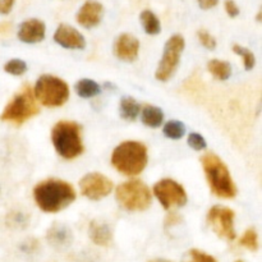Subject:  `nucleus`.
Segmentation results:
<instances>
[{"label": "nucleus", "instance_id": "obj_1", "mask_svg": "<svg viewBox=\"0 0 262 262\" xmlns=\"http://www.w3.org/2000/svg\"><path fill=\"white\" fill-rule=\"evenodd\" d=\"M33 200L43 212L55 214L73 204L76 191L66 181L46 179L33 188Z\"/></svg>", "mask_w": 262, "mask_h": 262}, {"label": "nucleus", "instance_id": "obj_2", "mask_svg": "<svg viewBox=\"0 0 262 262\" xmlns=\"http://www.w3.org/2000/svg\"><path fill=\"white\" fill-rule=\"evenodd\" d=\"M201 163L212 193L219 199H233L237 194V188L224 161L214 152H206L201 158Z\"/></svg>", "mask_w": 262, "mask_h": 262}, {"label": "nucleus", "instance_id": "obj_3", "mask_svg": "<svg viewBox=\"0 0 262 262\" xmlns=\"http://www.w3.org/2000/svg\"><path fill=\"white\" fill-rule=\"evenodd\" d=\"M147 148L138 141H125L113 151L112 164L127 177L138 176L147 165Z\"/></svg>", "mask_w": 262, "mask_h": 262}, {"label": "nucleus", "instance_id": "obj_4", "mask_svg": "<svg viewBox=\"0 0 262 262\" xmlns=\"http://www.w3.org/2000/svg\"><path fill=\"white\" fill-rule=\"evenodd\" d=\"M51 141L56 152L66 160H73L83 152L81 127L76 122L60 120L51 130Z\"/></svg>", "mask_w": 262, "mask_h": 262}, {"label": "nucleus", "instance_id": "obj_5", "mask_svg": "<svg viewBox=\"0 0 262 262\" xmlns=\"http://www.w3.org/2000/svg\"><path fill=\"white\" fill-rule=\"evenodd\" d=\"M38 112L40 110H38L32 89L30 86H25L8 102V105L4 107L2 115H0V120L20 125L35 115H37Z\"/></svg>", "mask_w": 262, "mask_h": 262}, {"label": "nucleus", "instance_id": "obj_6", "mask_svg": "<svg viewBox=\"0 0 262 262\" xmlns=\"http://www.w3.org/2000/svg\"><path fill=\"white\" fill-rule=\"evenodd\" d=\"M36 99L48 107H58L69 99V86L66 81L55 76L45 74L37 79L32 90Z\"/></svg>", "mask_w": 262, "mask_h": 262}, {"label": "nucleus", "instance_id": "obj_7", "mask_svg": "<svg viewBox=\"0 0 262 262\" xmlns=\"http://www.w3.org/2000/svg\"><path fill=\"white\" fill-rule=\"evenodd\" d=\"M120 206L127 211H145L151 205V191L143 182L133 179L120 184L115 191Z\"/></svg>", "mask_w": 262, "mask_h": 262}, {"label": "nucleus", "instance_id": "obj_8", "mask_svg": "<svg viewBox=\"0 0 262 262\" xmlns=\"http://www.w3.org/2000/svg\"><path fill=\"white\" fill-rule=\"evenodd\" d=\"M184 49V38L181 35H174L166 41L165 48H164L163 58L159 63L156 69L155 77L156 79L161 82H166L173 77L177 68L181 61L182 53Z\"/></svg>", "mask_w": 262, "mask_h": 262}, {"label": "nucleus", "instance_id": "obj_9", "mask_svg": "<svg viewBox=\"0 0 262 262\" xmlns=\"http://www.w3.org/2000/svg\"><path fill=\"white\" fill-rule=\"evenodd\" d=\"M154 194L165 210L182 207L187 202V193L183 187L173 179H161L154 186Z\"/></svg>", "mask_w": 262, "mask_h": 262}, {"label": "nucleus", "instance_id": "obj_10", "mask_svg": "<svg viewBox=\"0 0 262 262\" xmlns=\"http://www.w3.org/2000/svg\"><path fill=\"white\" fill-rule=\"evenodd\" d=\"M207 222L220 238L233 241L235 238L234 230V211L227 206L211 207L207 212Z\"/></svg>", "mask_w": 262, "mask_h": 262}, {"label": "nucleus", "instance_id": "obj_11", "mask_svg": "<svg viewBox=\"0 0 262 262\" xmlns=\"http://www.w3.org/2000/svg\"><path fill=\"white\" fill-rule=\"evenodd\" d=\"M79 189L86 199L99 201L112 193L113 182L101 173H90L79 181Z\"/></svg>", "mask_w": 262, "mask_h": 262}, {"label": "nucleus", "instance_id": "obj_12", "mask_svg": "<svg viewBox=\"0 0 262 262\" xmlns=\"http://www.w3.org/2000/svg\"><path fill=\"white\" fill-rule=\"evenodd\" d=\"M54 40L56 43L66 49H72V50H82L86 46V40L83 35L69 25H60L56 28L54 33Z\"/></svg>", "mask_w": 262, "mask_h": 262}, {"label": "nucleus", "instance_id": "obj_13", "mask_svg": "<svg viewBox=\"0 0 262 262\" xmlns=\"http://www.w3.org/2000/svg\"><path fill=\"white\" fill-rule=\"evenodd\" d=\"M140 53V41L130 33H123L115 40L114 54L124 61H135Z\"/></svg>", "mask_w": 262, "mask_h": 262}, {"label": "nucleus", "instance_id": "obj_14", "mask_svg": "<svg viewBox=\"0 0 262 262\" xmlns=\"http://www.w3.org/2000/svg\"><path fill=\"white\" fill-rule=\"evenodd\" d=\"M102 13H104V8L101 3L96 0H87L77 13L76 19L82 27L94 28L101 22Z\"/></svg>", "mask_w": 262, "mask_h": 262}, {"label": "nucleus", "instance_id": "obj_15", "mask_svg": "<svg viewBox=\"0 0 262 262\" xmlns=\"http://www.w3.org/2000/svg\"><path fill=\"white\" fill-rule=\"evenodd\" d=\"M45 23L40 19L25 20L18 30V38L26 43L41 42L45 38Z\"/></svg>", "mask_w": 262, "mask_h": 262}, {"label": "nucleus", "instance_id": "obj_16", "mask_svg": "<svg viewBox=\"0 0 262 262\" xmlns=\"http://www.w3.org/2000/svg\"><path fill=\"white\" fill-rule=\"evenodd\" d=\"M90 238H91L92 242L97 246H109L112 242V229L107 225V223L102 222V220H94V222L90 224Z\"/></svg>", "mask_w": 262, "mask_h": 262}, {"label": "nucleus", "instance_id": "obj_17", "mask_svg": "<svg viewBox=\"0 0 262 262\" xmlns=\"http://www.w3.org/2000/svg\"><path fill=\"white\" fill-rule=\"evenodd\" d=\"M141 119L145 125L150 128H158L163 124L164 114L161 109L154 105H145L141 109Z\"/></svg>", "mask_w": 262, "mask_h": 262}, {"label": "nucleus", "instance_id": "obj_18", "mask_svg": "<svg viewBox=\"0 0 262 262\" xmlns=\"http://www.w3.org/2000/svg\"><path fill=\"white\" fill-rule=\"evenodd\" d=\"M48 239L55 247H63V246H68L71 243L72 235L66 227L54 225L49 229Z\"/></svg>", "mask_w": 262, "mask_h": 262}, {"label": "nucleus", "instance_id": "obj_19", "mask_svg": "<svg viewBox=\"0 0 262 262\" xmlns=\"http://www.w3.org/2000/svg\"><path fill=\"white\" fill-rule=\"evenodd\" d=\"M207 69L219 81H227L232 76V66L225 60L212 59L207 63Z\"/></svg>", "mask_w": 262, "mask_h": 262}, {"label": "nucleus", "instance_id": "obj_20", "mask_svg": "<svg viewBox=\"0 0 262 262\" xmlns=\"http://www.w3.org/2000/svg\"><path fill=\"white\" fill-rule=\"evenodd\" d=\"M119 110L123 119L128 120V122H133V120L137 119L138 114L141 112V106L133 97H123L122 101H120Z\"/></svg>", "mask_w": 262, "mask_h": 262}, {"label": "nucleus", "instance_id": "obj_21", "mask_svg": "<svg viewBox=\"0 0 262 262\" xmlns=\"http://www.w3.org/2000/svg\"><path fill=\"white\" fill-rule=\"evenodd\" d=\"M76 92L78 96L83 97V99H91V97L96 96L100 94V86L99 83L94 81V79L83 78L79 79L74 86Z\"/></svg>", "mask_w": 262, "mask_h": 262}, {"label": "nucleus", "instance_id": "obj_22", "mask_svg": "<svg viewBox=\"0 0 262 262\" xmlns=\"http://www.w3.org/2000/svg\"><path fill=\"white\" fill-rule=\"evenodd\" d=\"M141 23L143 26V30L148 35H158L161 30V25L156 14L151 10L146 9L141 13Z\"/></svg>", "mask_w": 262, "mask_h": 262}, {"label": "nucleus", "instance_id": "obj_23", "mask_svg": "<svg viewBox=\"0 0 262 262\" xmlns=\"http://www.w3.org/2000/svg\"><path fill=\"white\" fill-rule=\"evenodd\" d=\"M164 135L170 140H179L186 133V127L179 120H169L165 125H164Z\"/></svg>", "mask_w": 262, "mask_h": 262}, {"label": "nucleus", "instance_id": "obj_24", "mask_svg": "<svg viewBox=\"0 0 262 262\" xmlns=\"http://www.w3.org/2000/svg\"><path fill=\"white\" fill-rule=\"evenodd\" d=\"M239 245L243 246L245 248L250 251H257L258 250V235L253 228L246 230L243 235L239 239Z\"/></svg>", "mask_w": 262, "mask_h": 262}, {"label": "nucleus", "instance_id": "obj_25", "mask_svg": "<svg viewBox=\"0 0 262 262\" xmlns=\"http://www.w3.org/2000/svg\"><path fill=\"white\" fill-rule=\"evenodd\" d=\"M233 51H234L235 54H238V55L243 59V64H245V68L247 69V71H250V69H252L253 67H255L256 64L255 54H253L251 50H248L247 48L235 43V45L233 46Z\"/></svg>", "mask_w": 262, "mask_h": 262}, {"label": "nucleus", "instance_id": "obj_26", "mask_svg": "<svg viewBox=\"0 0 262 262\" xmlns=\"http://www.w3.org/2000/svg\"><path fill=\"white\" fill-rule=\"evenodd\" d=\"M4 71L12 76H22L27 71V64L20 59H12L4 66Z\"/></svg>", "mask_w": 262, "mask_h": 262}, {"label": "nucleus", "instance_id": "obj_27", "mask_svg": "<svg viewBox=\"0 0 262 262\" xmlns=\"http://www.w3.org/2000/svg\"><path fill=\"white\" fill-rule=\"evenodd\" d=\"M197 37H199V41L201 42V45L204 48L209 49V50H214L216 48V40H215L214 36L210 32H207L206 30H200L197 32Z\"/></svg>", "mask_w": 262, "mask_h": 262}, {"label": "nucleus", "instance_id": "obj_28", "mask_svg": "<svg viewBox=\"0 0 262 262\" xmlns=\"http://www.w3.org/2000/svg\"><path fill=\"white\" fill-rule=\"evenodd\" d=\"M184 262H217L209 253L200 250H191L188 252V260Z\"/></svg>", "mask_w": 262, "mask_h": 262}, {"label": "nucleus", "instance_id": "obj_29", "mask_svg": "<svg viewBox=\"0 0 262 262\" xmlns=\"http://www.w3.org/2000/svg\"><path fill=\"white\" fill-rule=\"evenodd\" d=\"M188 145L191 146L193 150L196 151H202L206 148V141L199 133H191L188 136Z\"/></svg>", "mask_w": 262, "mask_h": 262}, {"label": "nucleus", "instance_id": "obj_30", "mask_svg": "<svg viewBox=\"0 0 262 262\" xmlns=\"http://www.w3.org/2000/svg\"><path fill=\"white\" fill-rule=\"evenodd\" d=\"M225 10H227L228 15L232 18L237 17L239 14V8L235 4L234 0H225Z\"/></svg>", "mask_w": 262, "mask_h": 262}, {"label": "nucleus", "instance_id": "obj_31", "mask_svg": "<svg viewBox=\"0 0 262 262\" xmlns=\"http://www.w3.org/2000/svg\"><path fill=\"white\" fill-rule=\"evenodd\" d=\"M14 0H0V14H8L12 10Z\"/></svg>", "mask_w": 262, "mask_h": 262}, {"label": "nucleus", "instance_id": "obj_32", "mask_svg": "<svg viewBox=\"0 0 262 262\" xmlns=\"http://www.w3.org/2000/svg\"><path fill=\"white\" fill-rule=\"evenodd\" d=\"M197 3H199V5L202 8V9L207 10L214 8L215 5L219 3V0H197Z\"/></svg>", "mask_w": 262, "mask_h": 262}, {"label": "nucleus", "instance_id": "obj_33", "mask_svg": "<svg viewBox=\"0 0 262 262\" xmlns=\"http://www.w3.org/2000/svg\"><path fill=\"white\" fill-rule=\"evenodd\" d=\"M181 222V217L178 216V215L176 214V212H173V214H170L168 216V222H166V224L168 225H174L177 224V223Z\"/></svg>", "mask_w": 262, "mask_h": 262}, {"label": "nucleus", "instance_id": "obj_34", "mask_svg": "<svg viewBox=\"0 0 262 262\" xmlns=\"http://www.w3.org/2000/svg\"><path fill=\"white\" fill-rule=\"evenodd\" d=\"M150 262H169V261H165V260H152Z\"/></svg>", "mask_w": 262, "mask_h": 262}, {"label": "nucleus", "instance_id": "obj_35", "mask_svg": "<svg viewBox=\"0 0 262 262\" xmlns=\"http://www.w3.org/2000/svg\"><path fill=\"white\" fill-rule=\"evenodd\" d=\"M235 262H243V261H235Z\"/></svg>", "mask_w": 262, "mask_h": 262}]
</instances>
